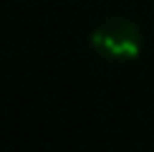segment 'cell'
Wrapping results in <instances>:
<instances>
[{
	"label": "cell",
	"instance_id": "1",
	"mask_svg": "<svg viewBox=\"0 0 154 152\" xmlns=\"http://www.w3.org/2000/svg\"><path fill=\"white\" fill-rule=\"evenodd\" d=\"M91 43L101 56L114 61H131L142 51V30L139 25L121 15H111L91 33Z\"/></svg>",
	"mask_w": 154,
	"mask_h": 152
}]
</instances>
